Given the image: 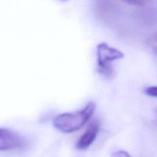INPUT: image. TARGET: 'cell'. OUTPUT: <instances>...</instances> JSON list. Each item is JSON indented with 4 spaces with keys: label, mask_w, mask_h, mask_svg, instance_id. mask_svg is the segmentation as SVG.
Returning <instances> with one entry per match:
<instances>
[{
    "label": "cell",
    "mask_w": 157,
    "mask_h": 157,
    "mask_svg": "<svg viewBox=\"0 0 157 157\" xmlns=\"http://www.w3.org/2000/svg\"><path fill=\"white\" fill-rule=\"evenodd\" d=\"M96 107V104L90 101L79 111L58 115L54 119L53 126L62 133H70L78 131L90 120L94 113Z\"/></svg>",
    "instance_id": "1"
},
{
    "label": "cell",
    "mask_w": 157,
    "mask_h": 157,
    "mask_svg": "<svg viewBox=\"0 0 157 157\" xmlns=\"http://www.w3.org/2000/svg\"><path fill=\"white\" fill-rule=\"evenodd\" d=\"M98 55V68L99 74L104 75L109 79H113L115 77V72L111 63L116 60L124 58V54L121 51L110 47L106 42H101L97 46Z\"/></svg>",
    "instance_id": "2"
},
{
    "label": "cell",
    "mask_w": 157,
    "mask_h": 157,
    "mask_svg": "<svg viewBox=\"0 0 157 157\" xmlns=\"http://www.w3.org/2000/svg\"><path fill=\"white\" fill-rule=\"evenodd\" d=\"M26 140L19 134L7 128H0V151L21 149Z\"/></svg>",
    "instance_id": "3"
},
{
    "label": "cell",
    "mask_w": 157,
    "mask_h": 157,
    "mask_svg": "<svg viewBox=\"0 0 157 157\" xmlns=\"http://www.w3.org/2000/svg\"><path fill=\"white\" fill-rule=\"evenodd\" d=\"M100 130L99 121H93L89 125L84 134L79 138L76 144V148L79 150H85L93 144Z\"/></svg>",
    "instance_id": "4"
},
{
    "label": "cell",
    "mask_w": 157,
    "mask_h": 157,
    "mask_svg": "<svg viewBox=\"0 0 157 157\" xmlns=\"http://www.w3.org/2000/svg\"><path fill=\"white\" fill-rule=\"evenodd\" d=\"M127 4L135 6H144L150 1V0H122Z\"/></svg>",
    "instance_id": "5"
},
{
    "label": "cell",
    "mask_w": 157,
    "mask_h": 157,
    "mask_svg": "<svg viewBox=\"0 0 157 157\" xmlns=\"http://www.w3.org/2000/svg\"><path fill=\"white\" fill-rule=\"evenodd\" d=\"M144 94L151 98H156L157 97V88L156 86H149L144 89Z\"/></svg>",
    "instance_id": "6"
},
{
    "label": "cell",
    "mask_w": 157,
    "mask_h": 157,
    "mask_svg": "<svg viewBox=\"0 0 157 157\" xmlns=\"http://www.w3.org/2000/svg\"><path fill=\"white\" fill-rule=\"evenodd\" d=\"M110 157H132L125 150H118V151L114 152L112 153Z\"/></svg>",
    "instance_id": "7"
},
{
    "label": "cell",
    "mask_w": 157,
    "mask_h": 157,
    "mask_svg": "<svg viewBox=\"0 0 157 157\" xmlns=\"http://www.w3.org/2000/svg\"><path fill=\"white\" fill-rule=\"evenodd\" d=\"M59 1H61V2H66V1H67V0H59Z\"/></svg>",
    "instance_id": "8"
}]
</instances>
